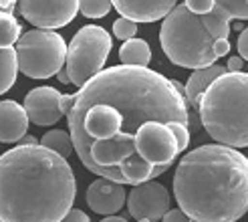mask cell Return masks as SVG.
<instances>
[{
  "label": "cell",
  "instance_id": "obj_1",
  "mask_svg": "<svg viewBox=\"0 0 248 222\" xmlns=\"http://www.w3.org/2000/svg\"><path fill=\"white\" fill-rule=\"evenodd\" d=\"M61 107L81 164L99 178L129 186L164 174L138 154L135 140L147 121L190 127L184 85L147 67L103 69L77 93L63 95Z\"/></svg>",
  "mask_w": 248,
  "mask_h": 222
},
{
  "label": "cell",
  "instance_id": "obj_2",
  "mask_svg": "<svg viewBox=\"0 0 248 222\" xmlns=\"http://www.w3.org/2000/svg\"><path fill=\"white\" fill-rule=\"evenodd\" d=\"M77 180L67 158L41 143L0 156V220L61 222L73 208Z\"/></svg>",
  "mask_w": 248,
  "mask_h": 222
},
{
  "label": "cell",
  "instance_id": "obj_3",
  "mask_svg": "<svg viewBox=\"0 0 248 222\" xmlns=\"http://www.w3.org/2000/svg\"><path fill=\"white\" fill-rule=\"evenodd\" d=\"M178 206L198 222H236L248 212V158L208 143L188 152L173 174Z\"/></svg>",
  "mask_w": 248,
  "mask_h": 222
},
{
  "label": "cell",
  "instance_id": "obj_4",
  "mask_svg": "<svg viewBox=\"0 0 248 222\" xmlns=\"http://www.w3.org/2000/svg\"><path fill=\"white\" fill-rule=\"evenodd\" d=\"M200 121L216 143L248 147V73H224L202 95Z\"/></svg>",
  "mask_w": 248,
  "mask_h": 222
},
{
  "label": "cell",
  "instance_id": "obj_5",
  "mask_svg": "<svg viewBox=\"0 0 248 222\" xmlns=\"http://www.w3.org/2000/svg\"><path fill=\"white\" fill-rule=\"evenodd\" d=\"M159 45L171 63L184 69H204L218 61L216 39L206 29L202 16L186 4H178L164 18Z\"/></svg>",
  "mask_w": 248,
  "mask_h": 222
},
{
  "label": "cell",
  "instance_id": "obj_6",
  "mask_svg": "<svg viewBox=\"0 0 248 222\" xmlns=\"http://www.w3.org/2000/svg\"><path fill=\"white\" fill-rule=\"evenodd\" d=\"M15 48L22 75L31 79H48L65 67L69 47L59 32L34 29L24 32Z\"/></svg>",
  "mask_w": 248,
  "mask_h": 222
},
{
  "label": "cell",
  "instance_id": "obj_7",
  "mask_svg": "<svg viewBox=\"0 0 248 222\" xmlns=\"http://www.w3.org/2000/svg\"><path fill=\"white\" fill-rule=\"evenodd\" d=\"M111 48H113V41L103 27L87 24L79 29L71 39L65 61L71 83L81 89L87 81H91L97 73H101Z\"/></svg>",
  "mask_w": 248,
  "mask_h": 222
},
{
  "label": "cell",
  "instance_id": "obj_8",
  "mask_svg": "<svg viewBox=\"0 0 248 222\" xmlns=\"http://www.w3.org/2000/svg\"><path fill=\"white\" fill-rule=\"evenodd\" d=\"M135 145H138V154L145 164H150L152 168H159L164 172L182 154L176 135L164 121H147L140 129Z\"/></svg>",
  "mask_w": 248,
  "mask_h": 222
},
{
  "label": "cell",
  "instance_id": "obj_9",
  "mask_svg": "<svg viewBox=\"0 0 248 222\" xmlns=\"http://www.w3.org/2000/svg\"><path fill=\"white\" fill-rule=\"evenodd\" d=\"M18 10L36 29L55 31L75 20L79 0H18Z\"/></svg>",
  "mask_w": 248,
  "mask_h": 222
},
{
  "label": "cell",
  "instance_id": "obj_10",
  "mask_svg": "<svg viewBox=\"0 0 248 222\" xmlns=\"http://www.w3.org/2000/svg\"><path fill=\"white\" fill-rule=\"evenodd\" d=\"M127 210L135 220H162L170 210V192L155 180L138 184L127 194Z\"/></svg>",
  "mask_w": 248,
  "mask_h": 222
},
{
  "label": "cell",
  "instance_id": "obj_11",
  "mask_svg": "<svg viewBox=\"0 0 248 222\" xmlns=\"http://www.w3.org/2000/svg\"><path fill=\"white\" fill-rule=\"evenodd\" d=\"M63 93H59L55 87H34L24 97V109L29 113V119L36 126H55L63 117V107H61Z\"/></svg>",
  "mask_w": 248,
  "mask_h": 222
},
{
  "label": "cell",
  "instance_id": "obj_12",
  "mask_svg": "<svg viewBox=\"0 0 248 222\" xmlns=\"http://www.w3.org/2000/svg\"><path fill=\"white\" fill-rule=\"evenodd\" d=\"M123 186H125V184H119L115 180L97 178L95 182L89 184V188H87V194H85L87 206H89L93 212L105 214V216L119 212L123 204L127 202V192Z\"/></svg>",
  "mask_w": 248,
  "mask_h": 222
},
{
  "label": "cell",
  "instance_id": "obj_13",
  "mask_svg": "<svg viewBox=\"0 0 248 222\" xmlns=\"http://www.w3.org/2000/svg\"><path fill=\"white\" fill-rule=\"evenodd\" d=\"M214 39H228L230 20H248V0H216L214 8L202 16Z\"/></svg>",
  "mask_w": 248,
  "mask_h": 222
},
{
  "label": "cell",
  "instance_id": "obj_14",
  "mask_svg": "<svg viewBox=\"0 0 248 222\" xmlns=\"http://www.w3.org/2000/svg\"><path fill=\"white\" fill-rule=\"evenodd\" d=\"M121 16L135 22H155L178 6V0H111Z\"/></svg>",
  "mask_w": 248,
  "mask_h": 222
},
{
  "label": "cell",
  "instance_id": "obj_15",
  "mask_svg": "<svg viewBox=\"0 0 248 222\" xmlns=\"http://www.w3.org/2000/svg\"><path fill=\"white\" fill-rule=\"evenodd\" d=\"M29 113L24 105L16 101H0V142L15 143L20 142L29 129Z\"/></svg>",
  "mask_w": 248,
  "mask_h": 222
},
{
  "label": "cell",
  "instance_id": "obj_16",
  "mask_svg": "<svg viewBox=\"0 0 248 222\" xmlns=\"http://www.w3.org/2000/svg\"><path fill=\"white\" fill-rule=\"evenodd\" d=\"M224 73H228V67L216 65V63L210 65V67H204V69H194V73L188 77V81H186V85H184V93H186V99H188V105H192L198 111L206 89L220 75H224Z\"/></svg>",
  "mask_w": 248,
  "mask_h": 222
},
{
  "label": "cell",
  "instance_id": "obj_17",
  "mask_svg": "<svg viewBox=\"0 0 248 222\" xmlns=\"http://www.w3.org/2000/svg\"><path fill=\"white\" fill-rule=\"evenodd\" d=\"M119 61L121 65H129V67H147L152 61V48L143 39L123 41L119 48Z\"/></svg>",
  "mask_w": 248,
  "mask_h": 222
},
{
  "label": "cell",
  "instance_id": "obj_18",
  "mask_svg": "<svg viewBox=\"0 0 248 222\" xmlns=\"http://www.w3.org/2000/svg\"><path fill=\"white\" fill-rule=\"evenodd\" d=\"M18 57L15 47L0 48V95H4L16 81L18 75Z\"/></svg>",
  "mask_w": 248,
  "mask_h": 222
},
{
  "label": "cell",
  "instance_id": "obj_19",
  "mask_svg": "<svg viewBox=\"0 0 248 222\" xmlns=\"http://www.w3.org/2000/svg\"><path fill=\"white\" fill-rule=\"evenodd\" d=\"M41 145L57 152L59 156H63V158H69L71 152L75 150V143H73L71 133L65 131V129H51V131H46L41 138Z\"/></svg>",
  "mask_w": 248,
  "mask_h": 222
},
{
  "label": "cell",
  "instance_id": "obj_20",
  "mask_svg": "<svg viewBox=\"0 0 248 222\" xmlns=\"http://www.w3.org/2000/svg\"><path fill=\"white\" fill-rule=\"evenodd\" d=\"M22 36V27L15 18V15L0 10V48L15 47Z\"/></svg>",
  "mask_w": 248,
  "mask_h": 222
},
{
  "label": "cell",
  "instance_id": "obj_21",
  "mask_svg": "<svg viewBox=\"0 0 248 222\" xmlns=\"http://www.w3.org/2000/svg\"><path fill=\"white\" fill-rule=\"evenodd\" d=\"M111 6V0H79V10L87 18H103L109 15Z\"/></svg>",
  "mask_w": 248,
  "mask_h": 222
},
{
  "label": "cell",
  "instance_id": "obj_22",
  "mask_svg": "<svg viewBox=\"0 0 248 222\" xmlns=\"http://www.w3.org/2000/svg\"><path fill=\"white\" fill-rule=\"evenodd\" d=\"M113 34L121 41L135 39V34H138V22L131 20V18L121 16V18H117L113 22Z\"/></svg>",
  "mask_w": 248,
  "mask_h": 222
},
{
  "label": "cell",
  "instance_id": "obj_23",
  "mask_svg": "<svg viewBox=\"0 0 248 222\" xmlns=\"http://www.w3.org/2000/svg\"><path fill=\"white\" fill-rule=\"evenodd\" d=\"M184 4L188 6L192 12H196V15L204 16V15H208V12L214 8L216 0H184Z\"/></svg>",
  "mask_w": 248,
  "mask_h": 222
},
{
  "label": "cell",
  "instance_id": "obj_24",
  "mask_svg": "<svg viewBox=\"0 0 248 222\" xmlns=\"http://www.w3.org/2000/svg\"><path fill=\"white\" fill-rule=\"evenodd\" d=\"M162 222H192V218L186 214L182 208H176V210H168L166 216L162 218Z\"/></svg>",
  "mask_w": 248,
  "mask_h": 222
},
{
  "label": "cell",
  "instance_id": "obj_25",
  "mask_svg": "<svg viewBox=\"0 0 248 222\" xmlns=\"http://www.w3.org/2000/svg\"><path fill=\"white\" fill-rule=\"evenodd\" d=\"M61 222H91V218L87 216L83 210H79V208H71V210L67 212V216Z\"/></svg>",
  "mask_w": 248,
  "mask_h": 222
},
{
  "label": "cell",
  "instance_id": "obj_26",
  "mask_svg": "<svg viewBox=\"0 0 248 222\" xmlns=\"http://www.w3.org/2000/svg\"><path fill=\"white\" fill-rule=\"evenodd\" d=\"M238 53H240V57L244 61H248V27L238 36Z\"/></svg>",
  "mask_w": 248,
  "mask_h": 222
},
{
  "label": "cell",
  "instance_id": "obj_27",
  "mask_svg": "<svg viewBox=\"0 0 248 222\" xmlns=\"http://www.w3.org/2000/svg\"><path fill=\"white\" fill-rule=\"evenodd\" d=\"M226 67H228V71H230V73H240V71H242V67H244V59H242L240 55H238V57H230Z\"/></svg>",
  "mask_w": 248,
  "mask_h": 222
},
{
  "label": "cell",
  "instance_id": "obj_28",
  "mask_svg": "<svg viewBox=\"0 0 248 222\" xmlns=\"http://www.w3.org/2000/svg\"><path fill=\"white\" fill-rule=\"evenodd\" d=\"M16 6H18V0H0V10L2 12H10V15H15Z\"/></svg>",
  "mask_w": 248,
  "mask_h": 222
},
{
  "label": "cell",
  "instance_id": "obj_29",
  "mask_svg": "<svg viewBox=\"0 0 248 222\" xmlns=\"http://www.w3.org/2000/svg\"><path fill=\"white\" fill-rule=\"evenodd\" d=\"M57 79H59L61 83H63V85H69V83H71V77H69V73H67V69H65V67L57 73Z\"/></svg>",
  "mask_w": 248,
  "mask_h": 222
},
{
  "label": "cell",
  "instance_id": "obj_30",
  "mask_svg": "<svg viewBox=\"0 0 248 222\" xmlns=\"http://www.w3.org/2000/svg\"><path fill=\"white\" fill-rule=\"evenodd\" d=\"M101 222H127V220H125V218H121V216H113V214H111V216L103 218Z\"/></svg>",
  "mask_w": 248,
  "mask_h": 222
},
{
  "label": "cell",
  "instance_id": "obj_31",
  "mask_svg": "<svg viewBox=\"0 0 248 222\" xmlns=\"http://www.w3.org/2000/svg\"><path fill=\"white\" fill-rule=\"evenodd\" d=\"M20 143H36V142H34V138H22Z\"/></svg>",
  "mask_w": 248,
  "mask_h": 222
},
{
  "label": "cell",
  "instance_id": "obj_32",
  "mask_svg": "<svg viewBox=\"0 0 248 222\" xmlns=\"http://www.w3.org/2000/svg\"><path fill=\"white\" fill-rule=\"evenodd\" d=\"M138 222H159V220H152V218H141V220H138Z\"/></svg>",
  "mask_w": 248,
  "mask_h": 222
},
{
  "label": "cell",
  "instance_id": "obj_33",
  "mask_svg": "<svg viewBox=\"0 0 248 222\" xmlns=\"http://www.w3.org/2000/svg\"><path fill=\"white\" fill-rule=\"evenodd\" d=\"M192 222H198V220H192Z\"/></svg>",
  "mask_w": 248,
  "mask_h": 222
},
{
  "label": "cell",
  "instance_id": "obj_34",
  "mask_svg": "<svg viewBox=\"0 0 248 222\" xmlns=\"http://www.w3.org/2000/svg\"><path fill=\"white\" fill-rule=\"evenodd\" d=\"M0 222H2V220H0Z\"/></svg>",
  "mask_w": 248,
  "mask_h": 222
}]
</instances>
